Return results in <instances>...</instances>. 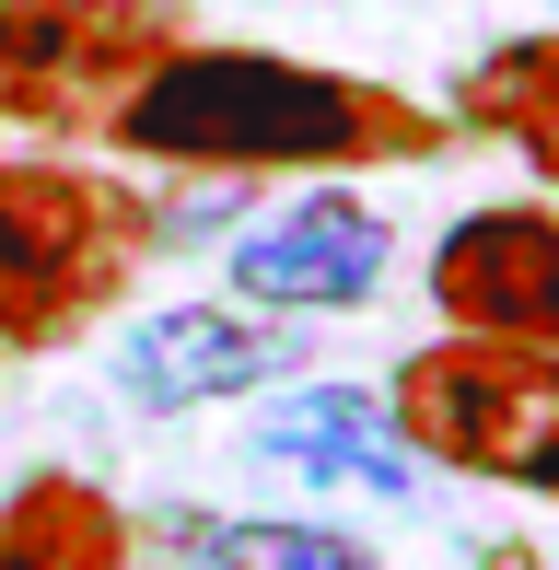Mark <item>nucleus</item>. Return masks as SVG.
<instances>
[{
	"instance_id": "1",
	"label": "nucleus",
	"mask_w": 559,
	"mask_h": 570,
	"mask_svg": "<svg viewBox=\"0 0 559 570\" xmlns=\"http://www.w3.org/2000/svg\"><path fill=\"white\" fill-rule=\"evenodd\" d=\"M106 128L140 164H210V175H350V164L443 151L431 106L315 59H280V47H164L117 94Z\"/></svg>"
},
{
	"instance_id": "2",
	"label": "nucleus",
	"mask_w": 559,
	"mask_h": 570,
	"mask_svg": "<svg viewBox=\"0 0 559 570\" xmlns=\"http://www.w3.org/2000/svg\"><path fill=\"white\" fill-rule=\"evenodd\" d=\"M396 443L443 478H490L524 501H559V350H513V338H431L396 361L385 384Z\"/></svg>"
},
{
	"instance_id": "3",
	"label": "nucleus",
	"mask_w": 559,
	"mask_h": 570,
	"mask_svg": "<svg viewBox=\"0 0 559 570\" xmlns=\"http://www.w3.org/2000/svg\"><path fill=\"white\" fill-rule=\"evenodd\" d=\"M151 256V210L117 175L70 164H0V350H59L94 326L129 268Z\"/></svg>"
},
{
	"instance_id": "4",
	"label": "nucleus",
	"mask_w": 559,
	"mask_h": 570,
	"mask_svg": "<svg viewBox=\"0 0 559 570\" xmlns=\"http://www.w3.org/2000/svg\"><path fill=\"white\" fill-rule=\"evenodd\" d=\"M431 315L454 338L559 350V210L548 198H490L431 233Z\"/></svg>"
},
{
	"instance_id": "5",
	"label": "nucleus",
	"mask_w": 559,
	"mask_h": 570,
	"mask_svg": "<svg viewBox=\"0 0 559 570\" xmlns=\"http://www.w3.org/2000/svg\"><path fill=\"white\" fill-rule=\"evenodd\" d=\"M396 268V233L362 187H303L257 233H234V303L257 315H350Z\"/></svg>"
},
{
	"instance_id": "6",
	"label": "nucleus",
	"mask_w": 559,
	"mask_h": 570,
	"mask_svg": "<svg viewBox=\"0 0 559 570\" xmlns=\"http://www.w3.org/2000/svg\"><path fill=\"white\" fill-rule=\"evenodd\" d=\"M292 315H257V303H164L117 338V396L129 407H234V396H268L292 373Z\"/></svg>"
},
{
	"instance_id": "7",
	"label": "nucleus",
	"mask_w": 559,
	"mask_h": 570,
	"mask_svg": "<svg viewBox=\"0 0 559 570\" xmlns=\"http://www.w3.org/2000/svg\"><path fill=\"white\" fill-rule=\"evenodd\" d=\"M245 454L280 465L292 489H373V501H409L420 489V454L396 443L373 384H292L280 407H257Z\"/></svg>"
},
{
	"instance_id": "8",
	"label": "nucleus",
	"mask_w": 559,
	"mask_h": 570,
	"mask_svg": "<svg viewBox=\"0 0 559 570\" xmlns=\"http://www.w3.org/2000/svg\"><path fill=\"white\" fill-rule=\"evenodd\" d=\"M0 570H129V512L117 489L36 465V478L0 501Z\"/></svg>"
},
{
	"instance_id": "9",
	"label": "nucleus",
	"mask_w": 559,
	"mask_h": 570,
	"mask_svg": "<svg viewBox=\"0 0 559 570\" xmlns=\"http://www.w3.org/2000/svg\"><path fill=\"white\" fill-rule=\"evenodd\" d=\"M454 117L490 128L501 151H524V175H548V187H559V23L501 36L490 59L454 82Z\"/></svg>"
},
{
	"instance_id": "10",
	"label": "nucleus",
	"mask_w": 559,
	"mask_h": 570,
	"mask_svg": "<svg viewBox=\"0 0 559 570\" xmlns=\"http://www.w3.org/2000/svg\"><path fill=\"white\" fill-rule=\"evenodd\" d=\"M175 559L187 570H385L362 535L315 524V512H187Z\"/></svg>"
}]
</instances>
